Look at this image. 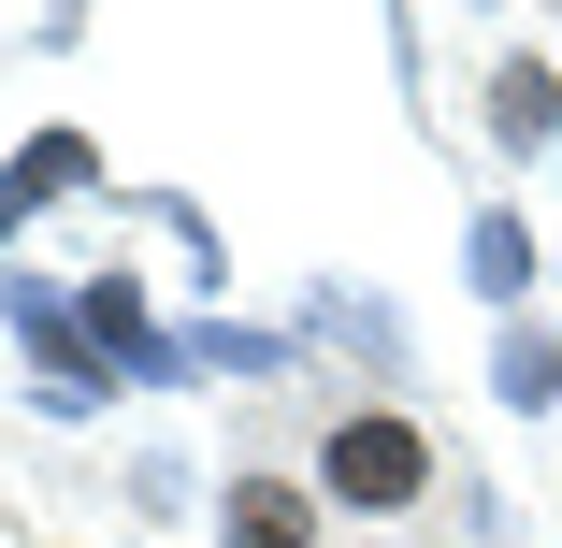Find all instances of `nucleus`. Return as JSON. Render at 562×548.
<instances>
[{
    "label": "nucleus",
    "instance_id": "obj_2",
    "mask_svg": "<svg viewBox=\"0 0 562 548\" xmlns=\"http://www.w3.org/2000/svg\"><path fill=\"white\" fill-rule=\"evenodd\" d=\"M87 347H101V376H173V361H188L159 317H145V289H131V275H101V289H87Z\"/></svg>",
    "mask_w": 562,
    "mask_h": 548
},
{
    "label": "nucleus",
    "instance_id": "obj_3",
    "mask_svg": "<svg viewBox=\"0 0 562 548\" xmlns=\"http://www.w3.org/2000/svg\"><path fill=\"white\" fill-rule=\"evenodd\" d=\"M0 303H15V333H30L44 390H58V404H101V347L72 333V303H44V289H0Z\"/></svg>",
    "mask_w": 562,
    "mask_h": 548
},
{
    "label": "nucleus",
    "instance_id": "obj_1",
    "mask_svg": "<svg viewBox=\"0 0 562 548\" xmlns=\"http://www.w3.org/2000/svg\"><path fill=\"white\" fill-rule=\"evenodd\" d=\"M317 491H331V505H361V519L418 505V491H432V433H418V418H390V404L331 418V448H317Z\"/></svg>",
    "mask_w": 562,
    "mask_h": 548
},
{
    "label": "nucleus",
    "instance_id": "obj_8",
    "mask_svg": "<svg viewBox=\"0 0 562 548\" xmlns=\"http://www.w3.org/2000/svg\"><path fill=\"white\" fill-rule=\"evenodd\" d=\"M462 260H476V289H491V303H519V289H533V232H519V216H476V246H462Z\"/></svg>",
    "mask_w": 562,
    "mask_h": 548
},
{
    "label": "nucleus",
    "instance_id": "obj_5",
    "mask_svg": "<svg viewBox=\"0 0 562 548\" xmlns=\"http://www.w3.org/2000/svg\"><path fill=\"white\" fill-rule=\"evenodd\" d=\"M232 548H317V491H289V477H232Z\"/></svg>",
    "mask_w": 562,
    "mask_h": 548
},
{
    "label": "nucleus",
    "instance_id": "obj_7",
    "mask_svg": "<svg viewBox=\"0 0 562 548\" xmlns=\"http://www.w3.org/2000/svg\"><path fill=\"white\" fill-rule=\"evenodd\" d=\"M491 390L505 404H562V333H505L491 347Z\"/></svg>",
    "mask_w": 562,
    "mask_h": 548
},
{
    "label": "nucleus",
    "instance_id": "obj_4",
    "mask_svg": "<svg viewBox=\"0 0 562 548\" xmlns=\"http://www.w3.org/2000/svg\"><path fill=\"white\" fill-rule=\"evenodd\" d=\"M72 188H101V145H87V131H44L15 174H0V232H15V216H44V202H72Z\"/></svg>",
    "mask_w": 562,
    "mask_h": 548
},
{
    "label": "nucleus",
    "instance_id": "obj_6",
    "mask_svg": "<svg viewBox=\"0 0 562 548\" xmlns=\"http://www.w3.org/2000/svg\"><path fill=\"white\" fill-rule=\"evenodd\" d=\"M491 131H505V145H562V72H548V58H505V72H491Z\"/></svg>",
    "mask_w": 562,
    "mask_h": 548
}]
</instances>
